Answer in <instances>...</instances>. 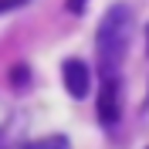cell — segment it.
Returning a JSON list of instances; mask_svg holds the SVG:
<instances>
[{"label": "cell", "mask_w": 149, "mask_h": 149, "mask_svg": "<svg viewBox=\"0 0 149 149\" xmlns=\"http://www.w3.org/2000/svg\"><path fill=\"white\" fill-rule=\"evenodd\" d=\"M98 119L105 129H115L122 119V74L115 78H102L98 88Z\"/></svg>", "instance_id": "2"}, {"label": "cell", "mask_w": 149, "mask_h": 149, "mask_svg": "<svg viewBox=\"0 0 149 149\" xmlns=\"http://www.w3.org/2000/svg\"><path fill=\"white\" fill-rule=\"evenodd\" d=\"M85 3H88V0H68V10H71V14H81Z\"/></svg>", "instance_id": "6"}, {"label": "cell", "mask_w": 149, "mask_h": 149, "mask_svg": "<svg viewBox=\"0 0 149 149\" xmlns=\"http://www.w3.org/2000/svg\"><path fill=\"white\" fill-rule=\"evenodd\" d=\"M132 34H136V10L129 3H112L105 10L102 24H98V37H95V54H98V71L102 78H115L122 74L125 54H129Z\"/></svg>", "instance_id": "1"}, {"label": "cell", "mask_w": 149, "mask_h": 149, "mask_svg": "<svg viewBox=\"0 0 149 149\" xmlns=\"http://www.w3.org/2000/svg\"><path fill=\"white\" fill-rule=\"evenodd\" d=\"M24 149H71V142H68V136H44V139L31 142Z\"/></svg>", "instance_id": "4"}, {"label": "cell", "mask_w": 149, "mask_h": 149, "mask_svg": "<svg viewBox=\"0 0 149 149\" xmlns=\"http://www.w3.org/2000/svg\"><path fill=\"white\" fill-rule=\"evenodd\" d=\"M146 47H149V31H146Z\"/></svg>", "instance_id": "8"}, {"label": "cell", "mask_w": 149, "mask_h": 149, "mask_svg": "<svg viewBox=\"0 0 149 149\" xmlns=\"http://www.w3.org/2000/svg\"><path fill=\"white\" fill-rule=\"evenodd\" d=\"M61 78H65V88L71 98H85L92 92V71H88V65L81 58H68L61 65Z\"/></svg>", "instance_id": "3"}, {"label": "cell", "mask_w": 149, "mask_h": 149, "mask_svg": "<svg viewBox=\"0 0 149 149\" xmlns=\"http://www.w3.org/2000/svg\"><path fill=\"white\" fill-rule=\"evenodd\" d=\"M10 81H14V88H27V81H31L27 65H14V71H10Z\"/></svg>", "instance_id": "5"}, {"label": "cell", "mask_w": 149, "mask_h": 149, "mask_svg": "<svg viewBox=\"0 0 149 149\" xmlns=\"http://www.w3.org/2000/svg\"><path fill=\"white\" fill-rule=\"evenodd\" d=\"M20 3H27V0H0V10H7V7H20Z\"/></svg>", "instance_id": "7"}]
</instances>
